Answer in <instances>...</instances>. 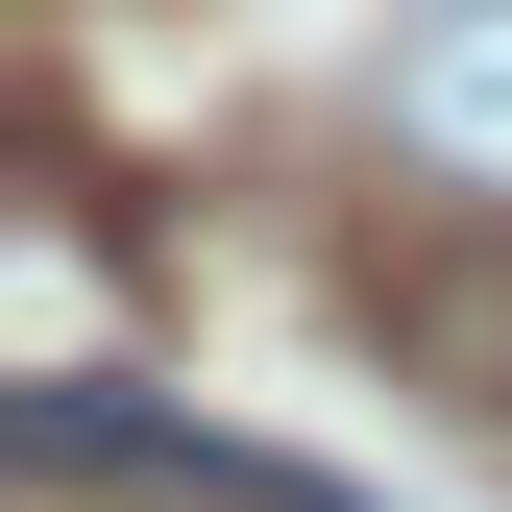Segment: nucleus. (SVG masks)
Masks as SVG:
<instances>
[{
	"label": "nucleus",
	"mask_w": 512,
	"mask_h": 512,
	"mask_svg": "<svg viewBox=\"0 0 512 512\" xmlns=\"http://www.w3.org/2000/svg\"><path fill=\"white\" fill-rule=\"evenodd\" d=\"M0 439H25L49 488H122V512H366L342 464H269V439H220V415H147L122 366H25Z\"/></svg>",
	"instance_id": "obj_1"
},
{
	"label": "nucleus",
	"mask_w": 512,
	"mask_h": 512,
	"mask_svg": "<svg viewBox=\"0 0 512 512\" xmlns=\"http://www.w3.org/2000/svg\"><path fill=\"white\" fill-rule=\"evenodd\" d=\"M366 342H415L464 415H512V196L415 220V244H366Z\"/></svg>",
	"instance_id": "obj_2"
},
{
	"label": "nucleus",
	"mask_w": 512,
	"mask_h": 512,
	"mask_svg": "<svg viewBox=\"0 0 512 512\" xmlns=\"http://www.w3.org/2000/svg\"><path fill=\"white\" fill-rule=\"evenodd\" d=\"M391 147L439 196H512V0H415L391 25Z\"/></svg>",
	"instance_id": "obj_3"
}]
</instances>
